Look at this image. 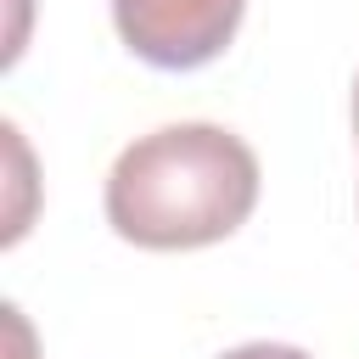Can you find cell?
Masks as SVG:
<instances>
[{
  "instance_id": "cell-4",
  "label": "cell",
  "mask_w": 359,
  "mask_h": 359,
  "mask_svg": "<svg viewBox=\"0 0 359 359\" xmlns=\"http://www.w3.org/2000/svg\"><path fill=\"white\" fill-rule=\"evenodd\" d=\"M353 135H359V79H353Z\"/></svg>"
},
{
  "instance_id": "cell-3",
  "label": "cell",
  "mask_w": 359,
  "mask_h": 359,
  "mask_svg": "<svg viewBox=\"0 0 359 359\" xmlns=\"http://www.w3.org/2000/svg\"><path fill=\"white\" fill-rule=\"evenodd\" d=\"M219 359H314V353L286 348V342H247V348H230V353H219Z\"/></svg>"
},
{
  "instance_id": "cell-1",
  "label": "cell",
  "mask_w": 359,
  "mask_h": 359,
  "mask_svg": "<svg viewBox=\"0 0 359 359\" xmlns=\"http://www.w3.org/2000/svg\"><path fill=\"white\" fill-rule=\"evenodd\" d=\"M101 202L107 224L146 252L213 247L252 219L258 157L224 123H163L118 151Z\"/></svg>"
},
{
  "instance_id": "cell-2",
  "label": "cell",
  "mask_w": 359,
  "mask_h": 359,
  "mask_svg": "<svg viewBox=\"0 0 359 359\" xmlns=\"http://www.w3.org/2000/svg\"><path fill=\"white\" fill-rule=\"evenodd\" d=\"M241 17L247 0H112L118 39L163 73H191L224 56Z\"/></svg>"
}]
</instances>
